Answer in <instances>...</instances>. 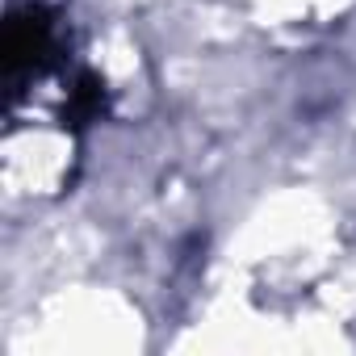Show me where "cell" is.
Wrapping results in <instances>:
<instances>
[{
	"label": "cell",
	"instance_id": "6da1fadb",
	"mask_svg": "<svg viewBox=\"0 0 356 356\" xmlns=\"http://www.w3.org/2000/svg\"><path fill=\"white\" fill-rule=\"evenodd\" d=\"M59 51V34H55V17L42 5L17 9L9 17V34H5V72L9 84H17L30 72H42Z\"/></svg>",
	"mask_w": 356,
	"mask_h": 356
}]
</instances>
